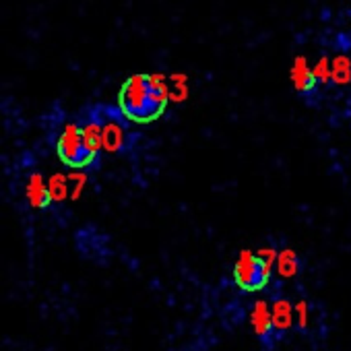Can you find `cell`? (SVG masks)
<instances>
[{"mask_svg":"<svg viewBox=\"0 0 351 351\" xmlns=\"http://www.w3.org/2000/svg\"><path fill=\"white\" fill-rule=\"evenodd\" d=\"M120 112L132 122H151L163 114L167 101L157 97L149 87V75H132L124 81L118 95Z\"/></svg>","mask_w":351,"mask_h":351,"instance_id":"cell-1","label":"cell"},{"mask_svg":"<svg viewBox=\"0 0 351 351\" xmlns=\"http://www.w3.org/2000/svg\"><path fill=\"white\" fill-rule=\"evenodd\" d=\"M56 151H58V157L71 167H87L95 159V155L87 149L83 141V130L77 122L64 124L56 143Z\"/></svg>","mask_w":351,"mask_h":351,"instance_id":"cell-2","label":"cell"},{"mask_svg":"<svg viewBox=\"0 0 351 351\" xmlns=\"http://www.w3.org/2000/svg\"><path fill=\"white\" fill-rule=\"evenodd\" d=\"M234 279H236L238 287H242L246 291H258L269 283L271 273H267L265 265L261 263V258L254 252L242 250L238 254V261L234 267Z\"/></svg>","mask_w":351,"mask_h":351,"instance_id":"cell-3","label":"cell"},{"mask_svg":"<svg viewBox=\"0 0 351 351\" xmlns=\"http://www.w3.org/2000/svg\"><path fill=\"white\" fill-rule=\"evenodd\" d=\"M101 128H104V149L106 151L116 153L122 147H126V126L120 116H116V114L104 116Z\"/></svg>","mask_w":351,"mask_h":351,"instance_id":"cell-4","label":"cell"},{"mask_svg":"<svg viewBox=\"0 0 351 351\" xmlns=\"http://www.w3.org/2000/svg\"><path fill=\"white\" fill-rule=\"evenodd\" d=\"M289 79L291 85L295 87V91L300 93H312L316 87V79L312 75V69L306 60V56H295L289 69Z\"/></svg>","mask_w":351,"mask_h":351,"instance_id":"cell-5","label":"cell"},{"mask_svg":"<svg viewBox=\"0 0 351 351\" xmlns=\"http://www.w3.org/2000/svg\"><path fill=\"white\" fill-rule=\"evenodd\" d=\"M250 322H252V328L256 332L258 339H263L265 343L271 341V335H273V316H271V308L265 300H256L254 306H252V312H250Z\"/></svg>","mask_w":351,"mask_h":351,"instance_id":"cell-6","label":"cell"},{"mask_svg":"<svg viewBox=\"0 0 351 351\" xmlns=\"http://www.w3.org/2000/svg\"><path fill=\"white\" fill-rule=\"evenodd\" d=\"M81 130H83V141L87 145V149L97 155L101 149H104V128H101V116L95 114V116H89L85 118V122L81 124Z\"/></svg>","mask_w":351,"mask_h":351,"instance_id":"cell-7","label":"cell"},{"mask_svg":"<svg viewBox=\"0 0 351 351\" xmlns=\"http://www.w3.org/2000/svg\"><path fill=\"white\" fill-rule=\"evenodd\" d=\"M25 195H27V203H29L34 209H44V207H48V203L52 201L42 173H32V176H29Z\"/></svg>","mask_w":351,"mask_h":351,"instance_id":"cell-8","label":"cell"},{"mask_svg":"<svg viewBox=\"0 0 351 351\" xmlns=\"http://www.w3.org/2000/svg\"><path fill=\"white\" fill-rule=\"evenodd\" d=\"M271 316H273V328H275L277 337L287 332L291 328V324H293V308L285 298H279V300L273 302Z\"/></svg>","mask_w":351,"mask_h":351,"instance_id":"cell-9","label":"cell"},{"mask_svg":"<svg viewBox=\"0 0 351 351\" xmlns=\"http://www.w3.org/2000/svg\"><path fill=\"white\" fill-rule=\"evenodd\" d=\"M277 273L281 279H291L300 273V258L295 254V250L285 248L279 252L277 256Z\"/></svg>","mask_w":351,"mask_h":351,"instance_id":"cell-10","label":"cell"},{"mask_svg":"<svg viewBox=\"0 0 351 351\" xmlns=\"http://www.w3.org/2000/svg\"><path fill=\"white\" fill-rule=\"evenodd\" d=\"M330 73L335 85H349L351 83V58L349 56H335L330 60Z\"/></svg>","mask_w":351,"mask_h":351,"instance_id":"cell-11","label":"cell"},{"mask_svg":"<svg viewBox=\"0 0 351 351\" xmlns=\"http://www.w3.org/2000/svg\"><path fill=\"white\" fill-rule=\"evenodd\" d=\"M189 97V77L186 75H171L169 77V101L180 104Z\"/></svg>","mask_w":351,"mask_h":351,"instance_id":"cell-12","label":"cell"},{"mask_svg":"<svg viewBox=\"0 0 351 351\" xmlns=\"http://www.w3.org/2000/svg\"><path fill=\"white\" fill-rule=\"evenodd\" d=\"M48 193L54 203H60L69 197V176L64 173H54L48 180Z\"/></svg>","mask_w":351,"mask_h":351,"instance_id":"cell-13","label":"cell"},{"mask_svg":"<svg viewBox=\"0 0 351 351\" xmlns=\"http://www.w3.org/2000/svg\"><path fill=\"white\" fill-rule=\"evenodd\" d=\"M312 75L316 79V83L326 85L328 81H332V73H330V60L326 56H320L316 60V64L312 66Z\"/></svg>","mask_w":351,"mask_h":351,"instance_id":"cell-14","label":"cell"},{"mask_svg":"<svg viewBox=\"0 0 351 351\" xmlns=\"http://www.w3.org/2000/svg\"><path fill=\"white\" fill-rule=\"evenodd\" d=\"M256 256L261 258V263L265 265V269H267V273H273V265L277 263V250L275 248H261L258 252H256Z\"/></svg>","mask_w":351,"mask_h":351,"instance_id":"cell-15","label":"cell"},{"mask_svg":"<svg viewBox=\"0 0 351 351\" xmlns=\"http://www.w3.org/2000/svg\"><path fill=\"white\" fill-rule=\"evenodd\" d=\"M295 314H298V326L306 328L308 326V304L306 302H298L295 304Z\"/></svg>","mask_w":351,"mask_h":351,"instance_id":"cell-16","label":"cell"}]
</instances>
